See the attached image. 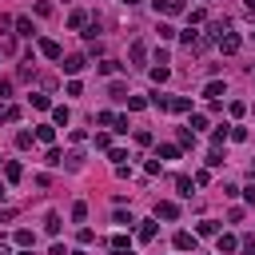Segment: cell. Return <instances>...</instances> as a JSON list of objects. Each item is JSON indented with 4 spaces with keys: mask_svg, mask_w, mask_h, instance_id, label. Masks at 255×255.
Segmentation results:
<instances>
[{
    "mask_svg": "<svg viewBox=\"0 0 255 255\" xmlns=\"http://www.w3.org/2000/svg\"><path fill=\"white\" fill-rule=\"evenodd\" d=\"M144 60H148V44L136 40V44H132V64H144Z\"/></svg>",
    "mask_w": 255,
    "mask_h": 255,
    "instance_id": "9c48e42d",
    "label": "cell"
},
{
    "mask_svg": "<svg viewBox=\"0 0 255 255\" xmlns=\"http://www.w3.org/2000/svg\"><path fill=\"white\" fill-rule=\"evenodd\" d=\"M84 24H88L84 12H72V16H68V28H84Z\"/></svg>",
    "mask_w": 255,
    "mask_h": 255,
    "instance_id": "e0dca14e",
    "label": "cell"
},
{
    "mask_svg": "<svg viewBox=\"0 0 255 255\" xmlns=\"http://www.w3.org/2000/svg\"><path fill=\"white\" fill-rule=\"evenodd\" d=\"M159 155H164V159H176V155H179V148H176V144H164V148H159Z\"/></svg>",
    "mask_w": 255,
    "mask_h": 255,
    "instance_id": "603a6c76",
    "label": "cell"
},
{
    "mask_svg": "<svg viewBox=\"0 0 255 255\" xmlns=\"http://www.w3.org/2000/svg\"><path fill=\"white\" fill-rule=\"evenodd\" d=\"M0 200H4V187H0Z\"/></svg>",
    "mask_w": 255,
    "mask_h": 255,
    "instance_id": "1f68e13d",
    "label": "cell"
},
{
    "mask_svg": "<svg viewBox=\"0 0 255 255\" xmlns=\"http://www.w3.org/2000/svg\"><path fill=\"white\" fill-rule=\"evenodd\" d=\"M239 243H235V235H219V255H231Z\"/></svg>",
    "mask_w": 255,
    "mask_h": 255,
    "instance_id": "30bf717a",
    "label": "cell"
},
{
    "mask_svg": "<svg viewBox=\"0 0 255 255\" xmlns=\"http://www.w3.org/2000/svg\"><path fill=\"white\" fill-rule=\"evenodd\" d=\"M219 52H228V56L239 52V36H235V32H223V36H219Z\"/></svg>",
    "mask_w": 255,
    "mask_h": 255,
    "instance_id": "7a4b0ae2",
    "label": "cell"
},
{
    "mask_svg": "<svg viewBox=\"0 0 255 255\" xmlns=\"http://www.w3.org/2000/svg\"><path fill=\"white\" fill-rule=\"evenodd\" d=\"M8 92H12V84H8V80H0V100H4Z\"/></svg>",
    "mask_w": 255,
    "mask_h": 255,
    "instance_id": "4316f807",
    "label": "cell"
},
{
    "mask_svg": "<svg viewBox=\"0 0 255 255\" xmlns=\"http://www.w3.org/2000/svg\"><path fill=\"white\" fill-rule=\"evenodd\" d=\"M204 96H207V100H219V96H223V80H211V84L204 88Z\"/></svg>",
    "mask_w": 255,
    "mask_h": 255,
    "instance_id": "8fae6325",
    "label": "cell"
},
{
    "mask_svg": "<svg viewBox=\"0 0 255 255\" xmlns=\"http://www.w3.org/2000/svg\"><path fill=\"white\" fill-rule=\"evenodd\" d=\"M100 72H104V76H112V72H120V64H116V60H104V64H100Z\"/></svg>",
    "mask_w": 255,
    "mask_h": 255,
    "instance_id": "cb8c5ba5",
    "label": "cell"
},
{
    "mask_svg": "<svg viewBox=\"0 0 255 255\" xmlns=\"http://www.w3.org/2000/svg\"><path fill=\"white\" fill-rule=\"evenodd\" d=\"M168 76H172V72H168V68H164V64H159V68H152V80H155V84H164V80H168Z\"/></svg>",
    "mask_w": 255,
    "mask_h": 255,
    "instance_id": "ffe728a7",
    "label": "cell"
},
{
    "mask_svg": "<svg viewBox=\"0 0 255 255\" xmlns=\"http://www.w3.org/2000/svg\"><path fill=\"white\" fill-rule=\"evenodd\" d=\"M140 239H144V243H152V239H155V223H152V219L140 228Z\"/></svg>",
    "mask_w": 255,
    "mask_h": 255,
    "instance_id": "9a60e30c",
    "label": "cell"
},
{
    "mask_svg": "<svg viewBox=\"0 0 255 255\" xmlns=\"http://www.w3.org/2000/svg\"><path fill=\"white\" fill-rule=\"evenodd\" d=\"M200 235H215V219H204L200 223Z\"/></svg>",
    "mask_w": 255,
    "mask_h": 255,
    "instance_id": "d4e9b609",
    "label": "cell"
},
{
    "mask_svg": "<svg viewBox=\"0 0 255 255\" xmlns=\"http://www.w3.org/2000/svg\"><path fill=\"white\" fill-rule=\"evenodd\" d=\"M176 187H179V196H191V179H187V176H179Z\"/></svg>",
    "mask_w": 255,
    "mask_h": 255,
    "instance_id": "7402d4cb",
    "label": "cell"
},
{
    "mask_svg": "<svg viewBox=\"0 0 255 255\" xmlns=\"http://www.w3.org/2000/svg\"><path fill=\"white\" fill-rule=\"evenodd\" d=\"M124 4H128V8H132V4H140V0H124Z\"/></svg>",
    "mask_w": 255,
    "mask_h": 255,
    "instance_id": "f546056e",
    "label": "cell"
},
{
    "mask_svg": "<svg viewBox=\"0 0 255 255\" xmlns=\"http://www.w3.org/2000/svg\"><path fill=\"white\" fill-rule=\"evenodd\" d=\"M44 164H52V168H56V164H64V155H60V148H48V155H44Z\"/></svg>",
    "mask_w": 255,
    "mask_h": 255,
    "instance_id": "2e32d148",
    "label": "cell"
},
{
    "mask_svg": "<svg viewBox=\"0 0 255 255\" xmlns=\"http://www.w3.org/2000/svg\"><path fill=\"white\" fill-rule=\"evenodd\" d=\"M0 164H4V159H0Z\"/></svg>",
    "mask_w": 255,
    "mask_h": 255,
    "instance_id": "d6a6232c",
    "label": "cell"
},
{
    "mask_svg": "<svg viewBox=\"0 0 255 255\" xmlns=\"http://www.w3.org/2000/svg\"><path fill=\"white\" fill-rule=\"evenodd\" d=\"M32 243H36V235H32L28 228H20V231H16V247H32Z\"/></svg>",
    "mask_w": 255,
    "mask_h": 255,
    "instance_id": "7c38bea8",
    "label": "cell"
},
{
    "mask_svg": "<svg viewBox=\"0 0 255 255\" xmlns=\"http://www.w3.org/2000/svg\"><path fill=\"white\" fill-rule=\"evenodd\" d=\"M155 12H164V16H176V12H183V4H179V0H155Z\"/></svg>",
    "mask_w": 255,
    "mask_h": 255,
    "instance_id": "277c9868",
    "label": "cell"
},
{
    "mask_svg": "<svg viewBox=\"0 0 255 255\" xmlns=\"http://www.w3.org/2000/svg\"><path fill=\"white\" fill-rule=\"evenodd\" d=\"M155 215H159V219H176V215H179V207L164 200V204H155Z\"/></svg>",
    "mask_w": 255,
    "mask_h": 255,
    "instance_id": "8992f818",
    "label": "cell"
},
{
    "mask_svg": "<svg viewBox=\"0 0 255 255\" xmlns=\"http://www.w3.org/2000/svg\"><path fill=\"white\" fill-rule=\"evenodd\" d=\"M128 108L140 112V108H148V100H144V96H128Z\"/></svg>",
    "mask_w": 255,
    "mask_h": 255,
    "instance_id": "d6986e66",
    "label": "cell"
},
{
    "mask_svg": "<svg viewBox=\"0 0 255 255\" xmlns=\"http://www.w3.org/2000/svg\"><path fill=\"white\" fill-rule=\"evenodd\" d=\"M36 140H40V144H52V140H56V128H52V124H40V128H36Z\"/></svg>",
    "mask_w": 255,
    "mask_h": 255,
    "instance_id": "52a82bcc",
    "label": "cell"
},
{
    "mask_svg": "<svg viewBox=\"0 0 255 255\" xmlns=\"http://www.w3.org/2000/svg\"><path fill=\"white\" fill-rule=\"evenodd\" d=\"M12 24H16V32H20V36H32V24H28V16H16Z\"/></svg>",
    "mask_w": 255,
    "mask_h": 255,
    "instance_id": "5bb4252c",
    "label": "cell"
},
{
    "mask_svg": "<svg viewBox=\"0 0 255 255\" xmlns=\"http://www.w3.org/2000/svg\"><path fill=\"white\" fill-rule=\"evenodd\" d=\"M0 255H12V251H8V247H4V243H0Z\"/></svg>",
    "mask_w": 255,
    "mask_h": 255,
    "instance_id": "f1b7e54d",
    "label": "cell"
},
{
    "mask_svg": "<svg viewBox=\"0 0 255 255\" xmlns=\"http://www.w3.org/2000/svg\"><path fill=\"white\" fill-rule=\"evenodd\" d=\"M4 176H8V179H12V183H16V179H20V176H24V172H20V164H4Z\"/></svg>",
    "mask_w": 255,
    "mask_h": 255,
    "instance_id": "ac0fdd59",
    "label": "cell"
},
{
    "mask_svg": "<svg viewBox=\"0 0 255 255\" xmlns=\"http://www.w3.org/2000/svg\"><path fill=\"white\" fill-rule=\"evenodd\" d=\"M44 231H48V235H60V215H48V219H44Z\"/></svg>",
    "mask_w": 255,
    "mask_h": 255,
    "instance_id": "4fadbf2b",
    "label": "cell"
},
{
    "mask_svg": "<svg viewBox=\"0 0 255 255\" xmlns=\"http://www.w3.org/2000/svg\"><path fill=\"white\" fill-rule=\"evenodd\" d=\"M176 251H196V235H191V231H176Z\"/></svg>",
    "mask_w": 255,
    "mask_h": 255,
    "instance_id": "3957f363",
    "label": "cell"
},
{
    "mask_svg": "<svg viewBox=\"0 0 255 255\" xmlns=\"http://www.w3.org/2000/svg\"><path fill=\"white\" fill-rule=\"evenodd\" d=\"M40 52H44L48 60H64V52H60V44H56V40H40Z\"/></svg>",
    "mask_w": 255,
    "mask_h": 255,
    "instance_id": "5b68a950",
    "label": "cell"
},
{
    "mask_svg": "<svg viewBox=\"0 0 255 255\" xmlns=\"http://www.w3.org/2000/svg\"><path fill=\"white\" fill-rule=\"evenodd\" d=\"M168 112H191V100L187 96H176V100H168Z\"/></svg>",
    "mask_w": 255,
    "mask_h": 255,
    "instance_id": "ba28073f",
    "label": "cell"
},
{
    "mask_svg": "<svg viewBox=\"0 0 255 255\" xmlns=\"http://www.w3.org/2000/svg\"><path fill=\"white\" fill-rule=\"evenodd\" d=\"M247 8H251V12H255V0H247Z\"/></svg>",
    "mask_w": 255,
    "mask_h": 255,
    "instance_id": "4dcf8cb0",
    "label": "cell"
},
{
    "mask_svg": "<svg viewBox=\"0 0 255 255\" xmlns=\"http://www.w3.org/2000/svg\"><path fill=\"white\" fill-rule=\"evenodd\" d=\"M60 64H64V72H68V76H80V72L88 68V60H84V56H68V60H60Z\"/></svg>",
    "mask_w": 255,
    "mask_h": 255,
    "instance_id": "6da1fadb",
    "label": "cell"
},
{
    "mask_svg": "<svg viewBox=\"0 0 255 255\" xmlns=\"http://www.w3.org/2000/svg\"><path fill=\"white\" fill-rule=\"evenodd\" d=\"M52 120L64 128V124H68V108H52Z\"/></svg>",
    "mask_w": 255,
    "mask_h": 255,
    "instance_id": "44dd1931",
    "label": "cell"
},
{
    "mask_svg": "<svg viewBox=\"0 0 255 255\" xmlns=\"http://www.w3.org/2000/svg\"><path fill=\"white\" fill-rule=\"evenodd\" d=\"M8 24H12V20H8V16H0V32H8Z\"/></svg>",
    "mask_w": 255,
    "mask_h": 255,
    "instance_id": "83f0119b",
    "label": "cell"
},
{
    "mask_svg": "<svg viewBox=\"0 0 255 255\" xmlns=\"http://www.w3.org/2000/svg\"><path fill=\"white\" fill-rule=\"evenodd\" d=\"M88 215V204H72V219H84Z\"/></svg>",
    "mask_w": 255,
    "mask_h": 255,
    "instance_id": "484cf974",
    "label": "cell"
}]
</instances>
